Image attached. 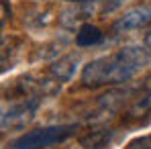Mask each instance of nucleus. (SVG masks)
Instances as JSON below:
<instances>
[{"label":"nucleus","mask_w":151,"mask_h":149,"mask_svg":"<svg viewBox=\"0 0 151 149\" xmlns=\"http://www.w3.org/2000/svg\"><path fill=\"white\" fill-rule=\"evenodd\" d=\"M151 63V47L147 45H127L108 55L92 59L82 70V82L88 88L116 86L129 82L145 66Z\"/></svg>","instance_id":"1"},{"label":"nucleus","mask_w":151,"mask_h":149,"mask_svg":"<svg viewBox=\"0 0 151 149\" xmlns=\"http://www.w3.org/2000/svg\"><path fill=\"white\" fill-rule=\"evenodd\" d=\"M76 127L74 125H55V127H41V129H33L27 131L21 137H17L10 149H45L57 143H63L65 139H70L74 135Z\"/></svg>","instance_id":"2"},{"label":"nucleus","mask_w":151,"mask_h":149,"mask_svg":"<svg viewBox=\"0 0 151 149\" xmlns=\"http://www.w3.org/2000/svg\"><path fill=\"white\" fill-rule=\"evenodd\" d=\"M41 104V96H29L21 98L12 106L2 110V131H12V129H25L35 119V112Z\"/></svg>","instance_id":"3"},{"label":"nucleus","mask_w":151,"mask_h":149,"mask_svg":"<svg viewBox=\"0 0 151 149\" xmlns=\"http://www.w3.org/2000/svg\"><path fill=\"white\" fill-rule=\"evenodd\" d=\"M151 117V80L139 88L125 112V123H145Z\"/></svg>","instance_id":"4"},{"label":"nucleus","mask_w":151,"mask_h":149,"mask_svg":"<svg viewBox=\"0 0 151 149\" xmlns=\"http://www.w3.org/2000/svg\"><path fill=\"white\" fill-rule=\"evenodd\" d=\"M151 23V6L149 4H139L135 8H129L123 12V17H119L112 25L114 33H129V31H137L143 29Z\"/></svg>","instance_id":"5"},{"label":"nucleus","mask_w":151,"mask_h":149,"mask_svg":"<svg viewBox=\"0 0 151 149\" xmlns=\"http://www.w3.org/2000/svg\"><path fill=\"white\" fill-rule=\"evenodd\" d=\"M78 66H80V53L70 51V53L61 55L59 59H55V61L51 63L49 78H53L57 84H65V82H70V80L76 76Z\"/></svg>","instance_id":"6"},{"label":"nucleus","mask_w":151,"mask_h":149,"mask_svg":"<svg viewBox=\"0 0 151 149\" xmlns=\"http://www.w3.org/2000/svg\"><path fill=\"white\" fill-rule=\"evenodd\" d=\"M114 137L112 129H94L80 137V145L84 149H104Z\"/></svg>","instance_id":"7"},{"label":"nucleus","mask_w":151,"mask_h":149,"mask_svg":"<svg viewBox=\"0 0 151 149\" xmlns=\"http://www.w3.org/2000/svg\"><path fill=\"white\" fill-rule=\"evenodd\" d=\"M102 41H104V33L96 25L84 23V25L78 27V33H76V45L78 47H94V45H100Z\"/></svg>","instance_id":"8"},{"label":"nucleus","mask_w":151,"mask_h":149,"mask_svg":"<svg viewBox=\"0 0 151 149\" xmlns=\"http://www.w3.org/2000/svg\"><path fill=\"white\" fill-rule=\"evenodd\" d=\"M125 149H151V135H143L133 139L131 143H127Z\"/></svg>","instance_id":"9"},{"label":"nucleus","mask_w":151,"mask_h":149,"mask_svg":"<svg viewBox=\"0 0 151 149\" xmlns=\"http://www.w3.org/2000/svg\"><path fill=\"white\" fill-rule=\"evenodd\" d=\"M119 4H121V0H112L110 4H106V6H104V12H110V10H114Z\"/></svg>","instance_id":"10"},{"label":"nucleus","mask_w":151,"mask_h":149,"mask_svg":"<svg viewBox=\"0 0 151 149\" xmlns=\"http://www.w3.org/2000/svg\"><path fill=\"white\" fill-rule=\"evenodd\" d=\"M0 4H2V27H4L6 25V0H2ZM8 14H10V10H8Z\"/></svg>","instance_id":"11"},{"label":"nucleus","mask_w":151,"mask_h":149,"mask_svg":"<svg viewBox=\"0 0 151 149\" xmlns=\"http://www.w3.org/2000/svg\"><path fill=\"white\" fill-rule=\"evenodd\" d=\"M68 2H74V4H88V2H96V0H68Z\"/></svg>","instance_id":"12"},{"label":"nucleus","mask_w":151,"mask_h":149,"mask_svg":"<svg viewBox=\"0 0 151 149\" xmlns=\"http://www.w3.org/2000/svg\"><path fill=\"white\" fill-rule=\"evenodd\" d=\"M145 45H147V47H151V29H149V33L145 35Z\"/></svg>","instance_id":"13"}]
</instances>
